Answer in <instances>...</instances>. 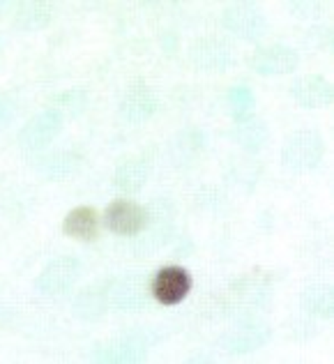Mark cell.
<instances>
[{
	"label": "cell",
	"mask_w": 334,
	"mask_h": 364,
	"mask_svg": "<svg viewBox=\"0 0 334 364\" xmlns=\"http://www.w3.org/2000/svg\"><path fill=\"white\" fill-rule=\"evenodd\" d=\"M325 157V139L316 129H298L286 136L281 146V164L291 173H309Z\"/></svg>",
	"instance_id": "1"
},
{
	"label": "cell",
	"mask_w": 334,
	"mask_h": 364,
	"mask_svg": "<svg viewBox=\"0 0 334 364\" xmlns=\"http://www.w3.org/2000/svg\"><path fill=\"white\" fill-rule=\"evenodd\" d=\"M222 26L226 28V33L240 37L244 42H259L267 35V18L259 7L249 3L228 7L222 14Z\"/></svg>",
	"instance_id": "2"
},
{
	"label": "cell",
	"mask_w": 334,
	"mask_h": 364,
	"mask_svg": "<svg viewBox=\"0 0 334 364\" xmlns=\"http://www.w3.org/2000/svg\"><path fill=\"white\" fill-rule=\"evenodd\" d=\"M300 67V53L289 44H270L256 49L249 58V70L261 76L291 74Z\"/></svg>",
	"instance_id": "3"
},
{
	"label": "cell",
	"mask_w": 334,
	"mask_h": 364,
	"mask_svg": "<svg viewBox=\"0 0 334 364\" xmlns=\"http://www.w3.org/2000/svg\"><path fill=\"white\" fill-rule=\"evenodd\" d=\"M104 226L116 235H139L148 226V210L127 198H118L104 213Z\"/></svg>",
	"instance_id": "4"
},
{
	"label": "cell",
	"mask_w": 334,
	"mask_h": 364,
	"mask_svg": "<svg viewBox=\"0 0 334 364\" xmlns=\"http://www.w3.org/2000/svg\"><path fill=\"white\" fill-rule=\"evenodd\" d=\"M192 291V274L180 265H166L152 279V295L159 304H178Z\"/></svg>",
	"instance_id": "5"
},
{
	"label": "cell",
	"mask_w": 334,
	"mask_h": 364,
	"mask_svg": "<svg viewBox=\"0 0 334 364\" xmlns=\"http://www.w3.org/2000/svg\"><path fill=\"white\" fill-rule=\"evenodd\" d=\"M291 97L302 109H328L334 102V88L325 76L304 74L291 83Z\"/></svg>",
	"instance_id": "6"
},
{
	"label": "cell",
	"mask_w": 334,
	"mask_h": 364,
	"mask_svg": "<svg viewBox=\"0 0 334 364\" xmlns=\"http://www.w3.org/2000/svg\"><path fill=\"white\" fill-rule=\"evenodd\" d=\"M189 55H192V63L198 70L205 72H224L233 65V49L224 40H217V37L198 40L192 46Z\"/></svg>",
	"instance_id": "7"
},
{
	"label": "cell",
	"mask_w": 334,
	"mask_h": 364,
	"mask_svg": "<svg viewBox=\"0 0 334 364\" xmlns=\"http://www.w3.org/2000/svg\"><path fill=\"white\" fill-rule=\"evenodd\" d=\"M267 341H270V328L261 321H249L228 332L224 337V346L233 355H242V353L263 348Z\"/></svg>",
	"instance_id": "8"
},
{
	"label": "cell",
	"mask_w": 334,
	"mask_h": 364,
	"mask_svg": "<svg viewBox=\"0 0 334 364\" xmlns=\"http://www.w3.org/2000/svg\"><path fill=\"white\" fill-rule=\"evenodd\" d=\"M76 277H79V261H74V258H58V261L44 267V272L37 279V289L46 295L63 293L76 282Z\"/></svg>",
	"instance_id": "9"
},
{
	"label": "cell",
	"mask_w": 334,
	"mask_h": 364,
	"mask_svg": "<svg viewBox=\"0 0 334 364\" xmlns=\"http://www.w3.org/2000/svg\"><path fill=\"white\" fill-rule=\"evenodd\" d=\"M99 224L102 219L97 215V210L81 205L74 208L72 213H67V217L63 219V233L81 242H95L99 235Z\"/></svg>",
	"instance_id": "10"
},
{
	"label": "cell",
	"mask_w": 334,
	"mask_h": 364,
	"mask_svg": "<svg viewBox=\"0 0 334 364\" xmlns=\"http://www.w3.org/2000/svg\"><path fill=\"white\" fill-rule=\"evenodd\" d=\"M58 129H60V113L58 111H44L42 116L33 118L26 124L18 141H21L23 148L35 150V148L46 146V143L58 134Z\"/></svg>",
	"instance_id": "11"
},
{
	"label": "cell",
	"mask_w": 334,
	"mask_h": 364,
	"mask_svg": "<svg viewBox=\"0 0 334 364\" xmlns=\"http://www.w3.org/2000/svg\"><path fill=\"white\" fill-rule=\"evenodd\" d=\"M155 109H157L155 95H152L148 85H143V83L129 88L127 95H125V100H122V104H120V113H122V118H125L127 122L148 120L152 113H155Z\"/></svg>",
	"instance_id": "12"
},
{
	"label": "cell",
	"mask_w": 334,
	"mask_h": 364,
	"mask_svg": "<svg viewBox=\"0 0 334 364\" xmlns=\"http://www.w3.org/2000/svg\"><path fill=\"white\" fill-rule=\"evenodd\" d=\"M302 309L318 316V318H332L334 316V289L330 284H311L302 291Z\"/></svg>",
	"instance_id": "13"
},
{
	"label": "cell",
	"mask_w": 334,
	"mask_h": 364,
	"mask_svg": "<svg viewBox=\"0 0 334 364\" xmlns=\"http://www.w3.org/2000/svg\"><path fill=\"white\" fill-rule=\"evenodd\" d=\"M267 136H270V132H267L265 122L263 120H256V118H249V120H242V122H235V132H233V139L240 143V146L247 150V152H259L265 143H267Z\"/></svg>",
	"instance_id": "14"
},
{
	"label": "cell",
	"mask_w": 334,
	"mask_h": 364,
	"mask_svg": "<svg viewBox=\"0 0 334 364\" xmlns=\"http://www.w3.org/2000/svg\"><path fill=\"white\" fill-rule=\"evenodd\" d=\"M148 178V166L141 159H129L116 171V187L122 191H139Z\"/></svg>",
	"instance_id": "15"
},
{
	"label": "cell",
	"mask_w": 334,
	"mask_h": 364,
	"mask_svg": "<svg viewBox=\"0 0 334 364\" xmlns=\"http://www.w3.org/2000/svg\"><path fill=\"white\" fill-rule=\"evenodd\" d=\"M226 102H228V107H231V113H233L235 122L254 118L256 95H254V90L247 88V85H237V88H233L231 92L226 95Z\"/></svg>",
	"instance_id": "16"
},
{
	"label": "cell",
	"mask_w": 334,
	"mask_h": 364,
	"mask_svg": "<svg viewBox=\"0 0 334 364\" xmlns=\"http://www.w3.org/2000/svg\"><path fill=\"white\" fill-rule=\"evenodd\" d=\"M26 9H28V12L16 18V26L23 23L26 18H31V21H33L31 23V31H35V28H44L46 23H49L51 12H49V7H46V5H28Z\"/></svg>",
	"instance_id": "17"
},
{
	"label": "cell",
	"mask_w": 334,
	"mask_h": 364,
	"mask_svg": "<svg viewBox=\"0 0 334 364\" xmlns=\"http://www.w3.org/2000/svg\"><path fill=\"white\" fill-rule=\"evenodd\" d=\"M304 42H307L309 46H313V49H328V46L332 44V28H328V26L311 28V31L307 33V37H304Z\"/></svg>",
	"instance_id": "18"
},
{
	"label": "cell",
	"mask_w": 334,
	"mask_h": 364,
	"mask_svg": "<svg viewBox=\"0 0 334 364\" xmlns=\"http://www.w3.org/2000/svg\"><path fill=\"white\" fill-rule=\"evenodd\" d=\"M293 9V14L298 18H309L313 16V9H318L320 5H313V3H291L289 5Z\"/></svg>",
	"instance_id": "19"
},
{
	"label": "cell",
	"mask_w": 334,
	"mask_h": 364,
	"mask_svg": "<svg viewBox=\"0 0 334 364\" xmlns=\"http://www.w3.org/2000/svg\"><path fill=\"white\" fill-rule=\"evenodd\" d=\"M12 116H14V104L7 97H3L0 100V129H5V124L12 120Z\"/></svg>",
	"instance_id": "20"
}]
</instances>
